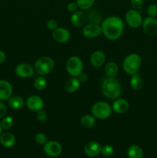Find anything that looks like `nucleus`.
Listing matches in <instances>:
<instances>
[{
  "instance_id": "nucleus-1",
  "label": "nucleus",
  "mask_w": 157,
  "mask_h": 158,
  "mask_svg": "<svg viewBox=\"0 0 157 158\" xmlns=\"http://www.w3.org/2000/svg\"><path fill=\"white\" fill-rule=\"evenodd\" d=\"M102 33L109 40H116L124 32V23L121 18L115 15L109 16L103 20L100 24Z\"/></svg>"
},
{
  "instance_id": "nucleus-2",
  "label": "nucleus",
  "mask_w": 157,
  "mask_h": 158,
  "mask_svg": "<svg viewBox=\"0 0 157 158\" xmlns=\"http://www.w3.org/2000/svg\"><path fill=\"white\" fill-rule=\"evenodd\" d=\"M101 90L106 98L114 100L120 97L122 88L119 81L115 77H105L102 78Z\"/></svg>"
},
{
  "instance_id": "nucleus-3",
  "label": "nucleus",
  "mask_w": 157,
  "mask_h": 158,
  "mask_svg": "<svg viewBox=\"0 0 157 158\" xmlns=\"http://www.w3.org/2000/svg\"><path fill=\"white\" fill-rule=\"evenodd\" d=\"M142 65V58L139 54L131 53L124 59L123 63V70L129 75H134L139 70Z\"/></svg>"
},
{
  "instance_id": "nucleus-4",
  "label": "nucleus",
  "mask_w": 157,
  "mask_h": 158,
  "mask_svg": "<svg viewBox=\"0 0 157 158\" xmlns=\"http://www.w3.org/2000/svg\"><path fill=\"white\" fill-rule=\"evenodd\" d=\"M55 68V61L49 56L39 57L34 64V69L38 76L50 73Z\"/></svg>"
},
{
  "instance_id": "nucleus-5",
  "label": "nucleus",
  "mask_w": 157,
  "mask_h": 158,
  "mask_svg": "<svg viewBox=\"0 0 157 158\" xmlns=\"http://www.w3.org/2000/svg\"><path fill=\"white\" fill-rule=\"evenodd\" d=\"M92 114L99 120H106L112 113V106L106 101H98L92 106Z\"/></svg>"
},
{
  "instance_id": "nucleus-6",
  "label": "nucleus",
  "mask_w": 157,
  "mask_h": 158,
  "mask_svg": "<svg viewBox=\"0 0 157 158\" xmlns=\"http://www.w3.org/2000/svg\"><path fill=\"white\" fill-rule=\"evenodd\" d=\"M66 69L71 77H78L83 72V63L79 57L72 56L66 61Z\"/></svg>"
},
{
  "instance_id": "nucleus-7",
  "label": "nucleus",
  "mask_w": 157,
  "mask_h": 158,
  "mask_svg": "<svg viewBox=\"0 0 157 158\" xmlns=\"http://www.w3.org/2000/svg\"><path fill=\"white\" fill-rule=\"evenodd\" d=\"M125 20L128 26H130L131 28H134V29L140 27L143 24V21L140 12L134 9H129V11L126 12V15H125Z\"/></svg>"
},
{
  "instance_id": "nucleus-8",
  "label": "nucleus",
  "mask_w": 157,
  "mask_h": 158,
  "mask_svg": "<svg viewBox=\"0 0 157 158\" xmlns=\"http://www.w3.org/2000/svg\"><path fill=\"white\" fill-rule=\"evenodd\" d=\"M142 28L145 34L151 37L157 35V19L154 17L148 16L144 19Z\"/></svg>"
},
{
  "instance_id": "nucleus-9",
  "label": "nucleus",
  "mask_w": 157,
  "mask_h": 158,
  "mask_svg": "<svg viewBox=\"0 0 157 158\" xmlns=\"http://www.w3.org/2000/svg\"><path fill=\"white\" fill-rule=\"evenodd\" d=\"M83 35L88 39H94L99 37L102 34V28L99 24L88 23L83 26L82 29Z\"/></svg>"
},
{
  "instance_id": "nucleus-10",
  "label": "nucleus",
  "mask_w": 157,
  "mask_h": 158,
  "mask_svg": "<svg viewBox=\"0 0 157 158\" xmlns=\"http://www.w3.org/2000/svg\"><path fill=\"white\" fill-rule=\"evenodd\" d=\"M62 151V145L58 142L55 141V140L47 141L44 145V152L46 153V155L49 156V157H58V155L61 154Z\"/></svg>"
},
{
  "instance_id": "nucleus-11",
  "label": "nucleus",
  "mask_w": 157,
  "mask_h": 158,
  "mask_svg": "<svg viewBox=\"0 0 157 158\" xmlns=\"http://www.w3.org/2000/svg\"><path fill=\"white\" fill-rule=\"evenodd\" d=\"M52 38L58 43H66L70 40V32L64 27H58L52 31Z\"/></svg>"
},
{
  "instance_id": "nucleus-12",
  "label": "nucleus",
  "mask_w": 157,
  "mask_h": 158,
  "mask_svg": "<svg viewBox=\"0 0 157 158\" xmlns=\"http://www.w3.org/2000/svg\"><path fill=\"white\" fill-rule=\"evenodd\" d=\"M26 104L29 110L34 112H37L44 107V101L41 97L37 95H32L28 97Z\"/></svg>"
},
{
  "instance_id": "nucleus-13",
  "label": "nucleus",
  "mask_w": 157,
  "mask_h": 158,
  "mask_svg": "<svg viewBox=\"0 0 157 158\" xmlns=\"http://www.w3.org/2000/svg\"><path fill=\"white\" fill-rule=\"evenodd\" d=\"M15 74L20 78L26 79L33 76L35 69H34V66H31L30 64L21 63L15 67Z\"/></svg>"
},
{
  "instance_id": "nucleus-14",
  "label": "nucleus",
  "mask_w": 157,
  "mask_h": 158,
  "mask_svg": "<svg viewBox=\"0 0 157 158\" xmlns=\"http://www.w3.org/2000/svg\"><path fill=\"white\" fill-rule=\"evenodd\" d=\"M13 88L7 80H0V101L8 100L12 96Z\"/></svg>"
},
{
  "instance_id": "nucleus-15",
  "label": "nucleus",
  "mask_w": 157,
  "mask_h": 158,
  "mask_svg": "<svg viewBox=\"0 0 157 158\" xmlns=\"http://www.w3.org/2000/svg\"><path fill=\"white\" fill-rule=\"evenodd\" d=\"M106 60V56L105 52L101 50H96L91 54L89 62L93 67L99 68L104 65Z\"/></svg>"
},
{
  "instance_id": "nucleus-16",
  "label": "nucleus",
  "mask_w": 157,
  "mask_h": 158,
  "mask_svg": "<svg viewBox=\"0 0 157 158\" xmlns=\"http://www.w3.org/2000/svg\"><path fill=\"white\" fill-rule=\"evenodd\" d=\"M71 24L75 28H80L85 26L86 22V14L82 10H77L72 12L70 17Z\"/></svg>"
},
{
  "instance_id": "nucleus-17",
  "label": "nucleus",
  "mask_w": 157,
  "mask_h": 158,
  "mask_svg": "<svg viewBox=\"0 0 157 158\" xmlns=\"http://www.w3.org/2000/svg\"><path fill=\"white\" fill-rule=\"evenodd\" d=\"M129 108V103L126 100L123 98H117L114 100L112 105V111L119 114H125Z\"/></svg>"
},
{
  "instance_id": "nucleus-18",
  "label": "nucleus",
  "mask_w": 157,
  "mask_h": 158,
  "mask_svg": "<svg viewBox=\"0 0 157 158\" xmlns=\"http://www.w3.org/2000/svg\"><path fill=\"white\" fill-rule=\"evenodd\" d=\"M102 147L99 143L96 141H90L86 144L84 152L88 157H95L101 153Z\"/></svg>"
},
{
  "instance_id": "nucleus-19",
  "label": "nucleus",
  "mask_w": 157,
  "mask_h": 158,
  "mask_svg": "<svg viewBox=\"0 0 157 158\" xmlns=\"http://www.w3.org/2000/svg\"><path fill=\"white\" fill-rule=\"evenodd\" d=\"M80 86H81V82L79 81L78 77H72L71 78L68 79L65 83V89L69 94H73L79 89Z\"/></svg>"
},
{
  "instance_id": "nucleus-20",
  "label": "nucleus",
  "mask_w": 157,
  "mask_h": 158,
  "mask_svg": "<svg viewBox=\"0 0 157 158\" xmlns=\"http://www.w3.org/2000/svg\"><path fill=\"white\" fill-rule=\"evenodd\" d=\"M86 21L89 22V23H94V24H101L103 22V15L95 9H89L86 14Z\"/></svg>"
},
{
  "instance_id": "nucleus-21",
  "label": "nucleus",
  "mask_w": 157,
  "mask_h": 158,
  "mask_svg": "<svg viewBox=\"0 0 157 158\" xmlns=\"http://www.w3.org/2000/svg\"><path fill=\"white\" fill-rule=\"evenodd\" d=\"M0 143L6 148H12L15 143V137L10 132H5L0 135Z\"/></svg>"
},
{
  "instance_id": "nucleus-22",
  "label": "nucleus",
  "mask_w": 157,
  "mask_h": 158,
  "mask_svg": "<svg viewBox=\"0 0 157 158\" xmlns=\"http://www.w3.org/2000/svg\"><path fill=\"white\" fill-rule=\"evenodd\" d=\"M119 68L115 62H109L104 66V73L107 77H116L118 75Z\"/></svg>"
},
{
  "instance_id": "nucleus-23",
  "label": "nucleus",
  "mask_w": 157,
  "mask_h": 158,
  "mask_svg": "<svg viewBox=\"0 0 157 158\" xmlns=\"http://www.w3.org/2000/svg\"><path fill=\"white\" fill-rule=\"evenodd\" d=\"M9 106L13 110H20L24 106L25 100L20 96H12L8 100Z\"/></svg>"
},
{
  "instance_id": "nucleus-24",
  "label": "nucleus",
  "mask_w": 157,
  "mask_h": 158,
  "mask_svg": "<svg viewBox=\"0 0 157 158\" xmlns=\"http://www.w3.org/2000/svg\"><path fill=\"white\" fill-rule=\"evenodd\" d=\"M95 117L93 115L91 114H86V115L83 116L80 119V124L83 128L86 129H90L94 127L95 124Z\"/></svg>"
},
{
  "instance_id": "nucleus-25",
  "label": "nucleus",
  "mask_w": 157,
  "mask_h": 158,
  "mask_svg": "<svg viewBox=\"0 0 157 158\" xmlns=\"http://www.w3.org/2000/svg\"><path fill=\"white\" fill-rule=\"evenodd\" d=\"M127 155L129 158H143L144 153L138 145H131L127 150Z\"/></svg>"
},
{
  "instance_id": "nucleus-26",
  "label": "nucleus",
  "mask_w": 157,
  "mask_h": 158,
  "mask_svg": "<svg viewBox=\"0 0 157 158\" xmlns=\"http://www.w3.org/2000/svg\"><path fill=\"white\" fill-rule=\"evenodd\" d=\"M129 84H130L131 88L132 89H134L135 91H139L143 87L144 82H143V80L142 79V77L136 73L134 74V75H132L130 81H129Z\"/></svg>"
},
{
  "instance_id": "nucleus-27",
  "label": "nucleus",
  "mask_w": 157,
  "mask_h": 158,
  "mask_svg": "<svg viewBox=\"0 0 157 158\" xmlns=\"http://www.w3.org/2000/svg\"><path fill=\"white\" fill-rule=\"evenodd\" d=\"M48 84V82L46 78L45 77V76H38L35 78V80H34V87L35 89L38 91L44 90L46 88Z\"/></svg>"
},
{
  "instance_id": "nucleus-28",
  "label": "nucleus",
  "mask_w": 157,
  "mask_h": 158,
  "mask_svg": "<svg viewBox=\"0 0 157 158\" xmlns=\"http://www.w3.org/2000/svg\"><path fill=\"white\" fill-rule=\"evenodd\" d=\"M79 10L87 11L92 7L95 0H76L75 1Z\"/></svg>"
},
{
  "instance_id": "nucleus-29",
  "label": "nucleus",
  "mask_w": 157,
  "mask_h": 158,
  "mask_svg": "<svg viewBox=\"0 0 157 158\" xmlns=\"http://www.w3.org/2000/svg\"><path fill=\"white\" fill-rule=\"evenodd\" d=\"M13 119L12 117H9V116H6V117L2 119L0 125H1L2 130L8 131V130L11 129L12 127V126H13Z\"/></svg>"
},
{
  "instance_id": "nucleus-30",
  "label": "nucleus",
  "mask_w": 157,
  "mask_h": 158,
  "mask_svg": "<svg viewBox=\"0 0 157 158\" xmlns=\"http://www.w3.org/2000/svg\"><path fill=\"white\" fill-rule=\"evenodd\" d=\"M35 140L38 144L45 145L47 142V137L44 133H37L35 135Z\"/></svg>"
},
{
  "instance_id": "nucleus-31",
  "label": "nucleus",
  "mask_w": 157,
  "mask_h": 158,
  "mask_svg": "<svg viewBox=\"0 0 157 158\" xmlns=\"http://www.w3.org/2000/svg\"><path fill=\"white\" fill-rule=\"evenodd\" d=\"M101 153L104 157H111L114 154V149L111 145H105L102 148Z\"/></svg>"
},
{
  "instance_id": "nucleus-32",
  "label": "nucleus",
  "mask_w": 157,
  "mask_h": 158,
  "mask_svg": "<svg viewBox=\"0 0 157 158\" xmlns=\"http://www.w3.org/2000/svg\"><path fill=\"white\" fill-rule=\"evenodd\" d=\"M36 119L39 122H44L47 120L48 118V114L46 113V111H45L44 110L42 109L40 110H38L36 112Z\"/></svg>"
},
{
  "instance_id": "nucleus-33",
  "label": "nucleus",
  "mask_w": 157,
  "mask_h": 158,
  "mask_svg": "<svg viewBox=\"0 0 157 158\" xmlns=\"http://www.w3.org/2000/svg\"><path fill=\"white\" fill-rule=\"evenodd\" d=\"M147 13L149 16L155 17L157 16V5L151 4L147 8Z\"/></svg>"
},
{
  "instance_id": "nucleus-34",
  "label": "nucleus",
  "mask_w": 157,
  "mask_h": 158,
  "mask_svg": "<svg viewBox=\"0 0 157 158\" xmlns=\"http://www.w3.org/2000/svg\"><path fill=\"white\" fill-rule=\"evenodd\" d=\"M46 27L51 31H53L54 29H55L56 28H58V22L55 19H51L48 20L47 23H46Z\"/></svg>"
},
{
  "instance_id": "nucleus-35",
  "label": "nucleus",
  "mask_w": 157,
  "mask_h": 158,
  "mask_svg": "<svg viewBox=\"0 0 157 158\" xmlns=\"http://www.w3.org/2000/svg\"><path fill=\"white\" fill-rule=\"evenodd\" d=\"M143 2H144L143 0H130L131 6L132 7V9H136V10L141 9L143 5Z\"/></svg>"
},
{
  "instance_id": "nucleus-36",
  "label": "nucleus",
  "mask_w": 157,
  "mask_h": 158,
  "mask_svg": "<svg viewBox=\"0 0 157 158\" xmlns=\"http://www.w3.org/2000/svg\"><path fill=\"white\" fill-rule=\"evenodd\" d=\"M67 9L69 12H75V11H77L78 9V6H77L76 2H69V4L67 5Z\"/></svg>"
},
{
  "instance_id": "nucleus-37",
  "label": "nucleus",
  "mask_w": 157,
  "mask_h": 158,
  "mask_svg": "<svg viewBox=\"0 0 157 158\" xmlns=\"http://www.w3.org/2000/svg\"><path fill=\"white\" fill-rule=\"evenodd\" d=\"M6 114H7V107L2 102L0 101V119H2L3 117H6Z\"/></svg>"
},
{
  "instance_id": "nucleus-38",
  "label": "nucleus",
  "mask_w": 157,
  "mask_h": 158,
  "mask_svg": "<svg viewBox=\"0 0 157 158\" xmlns=\"http://www.w3.org/2000/svg\"><path fill=\"white\" fill-rule=\"evenodd\" d=\"M78 78V80H79V81L81 82V83H86V82L88 81V79H89V77H88V75L86 73H82L81 74H80L78 77H77Z\"/></svg>"
},
{
  "instance_id": "nucleus-39",
  "label": "nucleus",
  "mask_w": 157,
  "mask_h": 158,
  "mask_svg": "<svg viewBox=\"0 0 157 158\" xmlns=\"http://www.w3.org/2000/svg\"><path fill=\"white\" fill-rule=\"evenodd\" d=\"M6 53H5L3 51L0 50V64H2V63H3L5 62V60H6Z\"/></svg>"
},
{
  "instance_id": "nucleus-40",
  "label": "nucleus",
  "mask_w": 157,
  "mask_h": 158,
  "mask_svg": "<svg viewBox=\"0 0 157 158\" xmlns=\"http://www.w3.org/2000/svg\"><path fill=\"white\" fill-rule=\"evenodd\" d=\"M2 128L1 125H0V135H1V134H2Z\"/></svg>"
}]
</instances>
